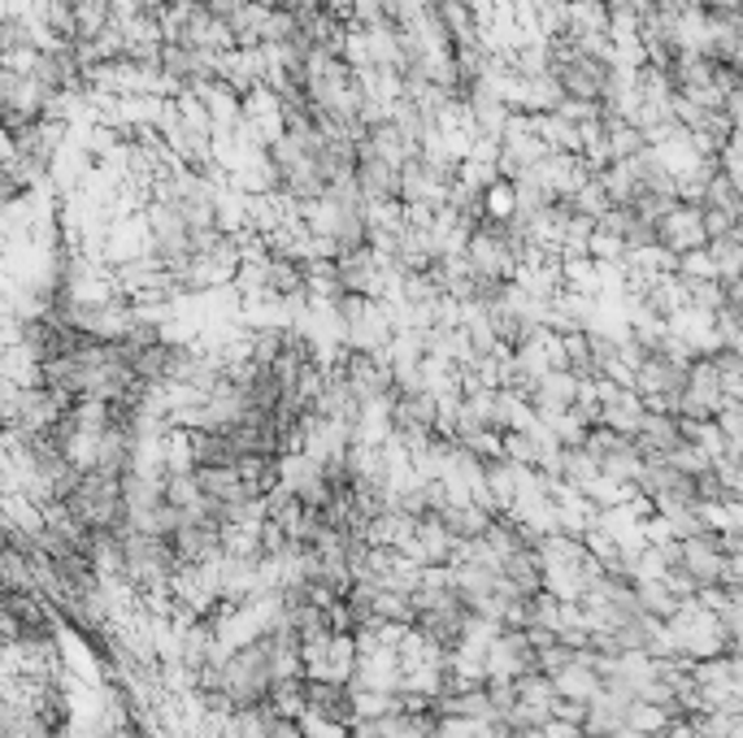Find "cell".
Here are the masks:
<instances>
[{"label":"cell","mask_w":743,"mask_h":738,"mask_svg":"<svg viewBox=\"0 0 743 738\" xmlns=\"http://www.w3.org/2000/svg\"><path fill=\"white\" fill-rule=\"evenodd\" d=\"M300 730H304V738H353V726H340V721H331L313 708L300 717Z\"/></svg>","instance_id":"2"},{"label":"cell","mask_w":743,"mask_h":738,"mask_svg":"<svg viewBox=\"0 0 743 738\" xmlns=\"http://www.w3.org/2000/svg\"><path fill=\"white\" fill-rule=\"evenodd\" d=\"M309 708L340 721V726H357V708H353V686L348 682H313L309 677Z\"/></svg>","instance_id":"1"},{"label":"cell","mask_w":743,"mask_h":738,"mask_svg":"<svg viewBox=\"0 0 743 738\" xmlns=\"http://www.w3.org/2000/svg\"><path fill=\"white\" fill-rule=\"evenodd\" d=\"M266 717H270V738H304L300 721H292V717H279V713H270V708H266Z\"/></svg>","instance_id":"3"}]
</instances>
